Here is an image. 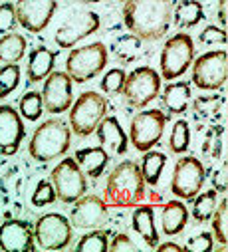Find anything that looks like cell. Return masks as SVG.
Wrapping results in <instances>:
<instances>
[{"label": "cell", "mask_w": 228, "mask_h": 252, "mask_svg": "<svg viewBox=\"0 0 228 252\" xmlns=\"http://www.w3.org/2000/svg\"><path fill=\"white\" fill-rule=\"evenodd\" d=\"M56 199V191H54V185H52V181H48V179H42L38 185H36V189H34V193H32V205L34 207H46V205H52Z\"/></svg>", "instance_id": "e575fe53"}, {"label": "cell", "mask_w": 228, "mask_h": 252, "mask_svg": "<svg viewBox=\"0 0 228 252\" xmlns=\"http://www.w3.org/2000/svg\"><path fill=\"white\" fill-rule=\"evenodd\" d=\"M133 230L137 234H141V238L145 240V244L149 248H155L159 244V232L155 226V211L151 205H137L133 211Z\"/></svg>", "instance_id": "7402d4cb"}, {"label": "cell", "mask_w": 228, "mask_h": 252, "mask_svg": "<svg viewBox=\"0 0 228 252\" xmlns=\"http://www.w3.org/2000/svg\"><path fill=\"white\" fill-rule=\"evenodd\" d=\"M157 250H173V252H181L183 250V246H179V244H175V242H165V244H157L155 246Z\"/></svg>", "instance_id": "ee69618b"}, {"label": "cell", "mask_w": 228, "mask_h": 252, "mask_svg": "<svg viewBox=\"0 0 228 252\" xmlns=\"http://www.w3.org/2000/svg\"><path fill=\"white\" fill-rule=\"evenodd\" d=\"M54 62H56V52L46 48V46H36L30 56H28V64H26V76L28 84H38L46 80L54 72Z\"/></svg>", "instance_id": "ffe728a7"}, {"label": "cell", "mask_w": 228, "mask_h": 252, "mask_svg": "<svg viewBox=\"0 0 228 252\" xmlns=\"http://www.w3.org/2000/svg\"><path fill=\"white\" fill-rule=\"evenodd\" d=\"M123 22L139 40L155 42L169 32L173 20L171 0H125Z\"/></svg>", "instance_id": "6da1fadb"}, {"label": "cell", "mask_w": 228, "mask_h": 252, "mask_svg": "<svg viewBox=\"0 0 228 252\" xmlns=\"http://www.w3.org/2000/svg\"><path fill=\"white\" fill-rule=\"evenodd\" d=\"M199 40L202 42V44H208V46H214V44H226V28H218V26H206L202 32H200V36H199Z\"/></svg>", "instance_id": "f35d334b"}, {"label": "cell", "mask_w": 228, "mask_h": 252, "mask_svg": "<svg viewBox=\"0 0 228 252\" xmlns=\"http://www.w3.org/2000/svg\"><path fill=\"white\" fill-rule=\"evenodd\" d=\"M218 20H220L222 28H226V22H228V0H220V4H218Z\"/></svg>", "instance_id": "7bdbcfd3"}, {"label": "cell", "mask_w": 228, "mask_h": 252, "mask_svg": "<svg viewBox=\"0 0 228 252\" xmlns=\"http://www.w3.org/2000/svg\"><path fill=\"white\" fill-rule=\"evenodd\" d=\"M107 48L101 42L74 48L66 60V74L72 78V82L86 84L103 72L107 66Z\"/></svg>", "instance_id": "277c9868"}, {"label": "cell", "mask_w": 228, "mask_h": 252, "mask_svg": "<svg viewBox=\"0 0 228 252\" xmlns=\"http://www.w3.org/2000/svg\"><path fill=\"white\" fill-rule=\"evenodd\" d=\"M72 78L66 72H52L44 80L42 88V103L48 113H64L74 103L72 94Z\"/></svg>", "instance_id": "4fadbf2b"}, {"label": "cell", "mask_w": 228, "mask_h": 252, "mask_svg": "<svg viewBox=\"0 0 228 252\" xmlns=\"http://www.w3.org/2000/svg\"><path fill=\"white\" fill-rule=\"evenodd\" d=\"M20 66L18 64H4L0 68V99L8 97L20 84Z\"/></svg>", "instance_id": "836d02e7"}, {"label": "cell", "mask_w": 228, "mask_h": 252, "mask_svg": "<svg viewBox=\"0 0 228 252\" xmlns=\"http://www.w3.org/2000/svg\"><path fill=\"white\" fill-rule=\"evenodd\" d=\"M195 58V42L187 32L171 36L161 50V78L173 82L181 78Z\"/></svg>", "instance_id": "8992f818"}, {"label": "cell", "mask_w": 228, "mask_h": 252, "mask_svg": "<svg viewBox=\"0 0 228 252\" xmlns=\"http://www.w3.org/2000/svg\"><path fill=\"white\" fill-rule=\"evenodd\" d=\"M210 219H212L214 238L218 240V244L222 248H226V244H228V201L226 199H222L220 205H216Z\"/></svg>", "instance_id": "4dcf8cb0"}, {"label": "cell", "mask_w": 228, "mask_h": 252, "mask_svg": "<svg viewBox=\"0 0 228 252\" xmlns=\"http://www.w3.org/2000/svg\"><path fill=\"white\" fill-rule=\"evenodd\" d=\"M95 135H97L101 147H109V151L113 155H125L127 153L129 137H127L125 129L121 127L117 117H113V115L103 117L95 129Z\"/></svg>", "instance_id": "d6986e66"}, {"label": "cell", "mask_w": 228, "mask_h": 252, "mask_svg": "<svg viewBox=\"0 0 228 252\" xmlns=\"http://www.w3.org/2000/svg\"><path fill=\"white\" fill-rule=\"evenodd\" d=\"M107 113V99L95 92H84L70 107V127L78 137L91 135Z\"/></svg>", "instance_id": "5b68a950"}, {"label": "cell", "mask_w": 228, "mask_h": 252, "mask_svg": "<svg viewBox=\"0 0 228 252\" xmlns=\"http://www.w3.org/2000/svg\"><path fill=\"white\" fill-rule=\"evenodd\" d=\"M14 8L18 24L28 32L38 34L50 24L58 4L56 0H18Z\"/></svg>", "instance_id": "9a60e30c"}, {"label": "cell", "mask_w": 228, "mask_h": 252, "mask_svg": "<svg viewBox=\"0 0 228 252\" xmlns=\"http://www.w3.org/2000/svg\"><path fill=\"white\" fill-rule=\"evenodd\" d=\"M107 250H113V252H135L137 246H135V242L127 234L119 232V234H115V238L111 240V244H109Z\"/></svg>", "instance_id": "60d3db41"}, {"label": "cell", "mask_w": 228, "mask_h": 252, "mask_svg": "<svg viewBox=\"0 0 228 252\" xmlns=\"http://www.w3.org/2000/svg\"><path fill=\"white\" fill-rule=\"evenodd\" d=\"M193 219L195 222H206L210 220L216 205H218V193L214 189L210 191H204V193H199L195 199H193Z\"/></svg>", "instance_id": "f1b7e54d"}, {"label": "cell", "mask_w": 228, "mask_h": 252, "mask_svg": "<svg viewBox=\"0 0 228 252\" xmlns=\"http://www.w3.org/2000/svg\"><path fill=\"white\" fill-rule=\"evenodd\" d=\"M185 250H191V252H210L212 250V234L210 232H200L199 236H193Z\"/></svg>", "instance_id": "ab89813d"}, {"label": "cell", "mask_w": 228, "mask_h": 252, "mask_svg": "<svg viewBox=\"0 0 228 252\" xmlns=\"http://www.w3.org/2000/svg\"><path fill=\"white\" fill-rule=\"evenodd\" d=\"M111 54L115 56V60L119 62V64L127 66L131 64V62H135L141 54V40L133 34H123L119 36L115 42H113L111 46Z\"/></svg>", "instance_id": "4316f807"}, {"label": "cell", "mask_w": 228, "mask_h": 252, "mask_svg": "<svg viewBox=\"0 0 228 252\" xmlns=\"http://www.w3.org/2000/svg\"><path fill=\"white\" fill-rule=\"evenodd\" d=\"M191 84L181 80V82H171L165 90H163V95H161V101L163 105L169 109L171 115H179V113H185L189 109V101H191Z\"/></svg>", "instance_id": "cb8c5ba5"}, {"label": "cell", "mask_w": 228, "mask_h": 252, "mask_svg": "<svg viewBox=\"0 0 228 252\" xmlns=\"http://www.w3.org/2000/svg\"><path fill=\"white\" fill-rule=\"evenodd\" d=\"M107 248H109V232L95 228L93 232L84 234L76 244V250L80 252H107Z\"/></svg>", "instance_id": "d6a6232c"}, {"label": "cell", "mask_w": 228, "mask_h": 252, "mask_svg": "<svg viewBox=\"0 0 228 252\" xmlns=\"http://www.w3.org/2000/svg\"><path fill=\"white\" fill-rule=\"evenodd\" d=\"M99 24H101L99 14H95L91 10L72 14L58 30H56V44L60 48H74L80 40L97 32Z\"/></svg>", "instance_id": "5bb4252c"}, {"label": "cell", "mask_w": 228, "mask_h": 252, "mask_svg": "<svg viewBox=\"0 0 228 252\" xmlns=\"http://www.w3.org/2000/svg\"><path fill=\"white\" fill-rule=\"evenodd\" d=\"M161 92V76L157 70L149 66L135 68L129 76H125V84L121 88V95L131 107L143 109L149 105Z\"/></svg>", "instance_id": "9c48e42d"}, {"label": "cell", "mask_w": 228, "mask_h": 252, "mask_svg": "<svg viewBox=\"0 0 228 252\" xmlns=\"http://www.w3.org/2000/svg\"><path fill=\"white\" fill-rule=\"evenodd\" d=\"M212 187L216 193H226V163L222 165V169L214 171L212 175Z\"/></svg>", "instance_id": "b9f144b4"}, {"label": "cell", "mask_w": 228, "mask_h": 252, "mask_svg": "<svg viewBox=\"0 0 228 252\" xmlns=\"http://www.w3.org/2000/svg\"><path fill=\"white\" fill-rule=\"evenodd\" d=\"M123 84H125V72H123L121 68H113V70H109V72L103 76V80H101V90H103L105 94H109V95L121 94Z\"/></svg>", "instance_id": "d590c367"}, {"label": "cell", "mask_w": 228, "mask_h": 252, "mask_svg": "<svg viewBox=\"0 0 228 252\" xmlns=\"http://www.w3.org/2000/svg\"><path fill=\"white\" fill-rule=\"evenodd\" d=\"M52 185H54L56 197H58L62 203H66V205L76 203L87 191L86 175H84V171L80 169V165L76 163L74 157H66L54 167Z\"/></svg>", "instance_id": "ba28073f"}, {"label": "cell", "mask_w": 228, "mask_h": 252, "mask_svg": "<svg viewBox=\"0 0 228 252\" xmlns=\"http://www.w3.org/2000/svg\"><path fill=\"white\" fill-rule=\"evenodd\" d=\"M173 18L179 30H187L197 26L204 18V8L199 0H181L177 8L173 10Z\"/></svg>", "instance_id": "d4e9b609"}, {"label": "cell", "mask_w": 228, "mask_h": 252, "mask_svg": "<svg viewBox=\"0 0 228 252\" xmlns=\"http://www.w3.org/2000/svg\"><path fill=\"white\" fill-rule=\"evenodd\" d=\"M26 135L20 113L12 105H0V155H14Z\"/></svg>", "instance_id": "ac0fdd59"}, {"label": "cell", "mask_w": 228, "mask_h": 252, "mask_svg": "<svg viewBox=\"0 0 228 252\" xmlns=\"http://www.w3.org/2000/svg\"><path fill=\"white\" fill-rule=\"evenodd\" d=\"M220 133L222 127H214L206 133V141L202 143V153L208 155L210 159H218L220 151H222V141H220Z\"/></svg>", "instance_id": "8d00e7d4"}, {"label": "cell", "mask_w": 228, "mask_h": 252, "mask_svg": "<svg viewBox=\"0 0 228 252\" xmlns=\"http://www.w3.org/2000/svg\"><path fill=\"white\" fill-rule=\"evenodd\" d=\"M26 38L16 32H8L0 38V62L4 64H18L26 54Z\"/></svg>", "instance_id": "484cf974"}, {"label": "cell", "mask_w": 228, "mask_h": 252, "mask_svg": "<svg viewBox=\"0 0 228 252\" xmlns=\"http://www.w3.org/2000/svg\"><path fill=\"white\" fill-rule=\"evenodd\" d=\"M18 113L20 117L28 119V121H38L44 113V103H42V94L40 92H26L20 97L18 103Z\"/></svg>", "instance_id": "f546056e"}, {"label": "cell", "mask_w": 228, "mask_h": 252, "mask_svg": "<svg viewBox=\"0 0 228 252\" xmlns=\"http://www.w3.org/2000/svg\"><path fill=\"white\" fill-rule=\"evenodd\" d=\"M165 123L167 115L161 109H145L139 111L133 121H131V129H129V141L137 151H149L155 147L165 131Z\"/></svg>", "instance_id": "7c38bea8"}, {"label": "cell", "mask_w": 228, "mask_h": 252, "mask_svg": "<svg viewBox=\"0 0 228 252\" xmlns=\"http://www.w3.org/2000/svg\"><path fill=\"white\" fill-rule=\"evenodd\" d=\"M206 171L204 165L197 157H181L173 169L171 179V191L183 201H193L204 185Z\"/></svg>", "instance_id": "8fae6325"}, {"label": "cell", "mask_w": 228, "mask_h": 252, "mask_svg": "<svg viewBox=\"0 0 228 252\" xmlns=\"http://www.w3.org/2000/svg\"><path fill=\"white\" fill-rule=\"evenodd\" d=\"M189 220V209L181 201H169L161 209V226L167 236H175L185 230Z\"/></svg>", "instance_id": "603a6c76"}, {"label": "cell", "mask_w": 228, "mask_h": 252, "mask_svg": "<svg viewBox=\"0 0 228 252\" xmlns=\"http://www.w3.org/2000/svg\"><path fill=\"white\" fill-rule=\"evenodd\" d=\"M109 220V211L103 199L95 195H84L76 201V207L70 213V222L76 228L93 230L103 226Z\"/></svg>", "instance_id": "2e32d148"}, {"label": "cell", "mask_w": 228, "mask_h": 252, "mask_svg": "<svg viewBox=\"0 0 228 252\" xmlns=\"http://www.w3.org/2000/svg\"><path fill=\"white\" fill-rule=\"evenodd\" d=\"M123 2H125V0H123Z\"/></svg>", "instance_id": "bcb514c9"}, {"label": "cell", "mask_w": 228, "mask_h": 252, "mask_svg": "<svg viewBox=\"0 0 228 252\" xmlns=\"http://www.w3.org/2000/svg\"><path fill=\"white\" fill-rule=\"evenodd\" d=\"M34 240L44 250H64L72 244V222L60 213L42 215L34 224Z\"/></svg>", "instance_id": "30bf717a"}, {"label": "cell", "mask_w": 228, "mask_h": 252, "mask_svg": "<svg viewBox=\"0 0 228 252\" xmlns=\"http://www.w3.org/2000/svg\"><path fill=\"white\" fill-rule=\"evenodd\" d=\"M193 84L199 90L214 92L224 88L228 78V56L226 50H212L199 56L193 62Z\"/></svg>", "instance_id": "52a82bcc"}, {"label": "cell", "mask_w": 228, "mask_h": 252, "mask_svg": "<svg viewBox=\"0 0 228 252\" xmlns=\"http://www.w3.org/2000/svg\"><path fill=\"white\" fill-rule=\"evenodd\" d=\"M191 145V129H189V121L185 119H179L175 121L173 125V131H171V137H169V147L173 153L177 155H183Z\"/></svg>", "instance_id": "1f68e13d"}, {"label": "cell", "mask_w": 228, "mask_h": 252, "mask_svg": "<svg viewBox=\"0 0 228 252\" xmlns=\"http://www.w3.org/2000/svg\"><path fill=\"white\" fill-rule=\"evenodd\" d=\"M145 199V179L135 161H123L113 169L105 181L103 201L107 207L129 209Z\"/></svg>", "instance_id": "7a4b0ae2"}, {"label": "cell", "mask_w": 228, "mask_h": 252, "mask_svg": "<svg viewBox=\"0 0 228 252\" xmlns=\"http://www.w3.org/2000/svg\"><path fill=\"white\" fill-rule=\"evenodd\" d=\"M76 163L80 165V169L84 171V175L91 177V179H99L109 163V153L99 145V147H86L76 151L74 155Z\"/></svg>", "instance_id": "44dd1931"}, {"label": "cell", "mask_w": 228, "mask_h": 252, "mask_svg": "<svg viewBox=\"0 0 228 252\" xmlns=\"http://www.w3.org/2000/svg\"><path fill=\"white\" fill-rule=\"evenodd\" d=\"M165 165H167L165 153L151 151V149L145 151V157L141 159V165H139L141 175H143V179H145V185L155 187V185L159 183V179H161V173H163Z\"/></svg>", "instance_id": "83f0119b"}, {"label": "cell", "mask_w": 228, "mask_h": 252, "mask_svg": "<svg viewBox=\"0 0 228 252\" xmlns=\"http://www.w3.org/2000/svg\"><path fill=\"white\" fill-rule=\"evenodd\" d=\"M16 24H18V20H16V8H14V4L2 2V4H0V34L4 36L8 32H12Z\"/></svg>", "instance_id": "74e56055"}, {"label": "cell", "mask_w": 228, "mask_h": 252, "mask_svg": "<svg viewBox=\"0 0 228 252\" xmlns=\"http://www.w3.org/2000/svg\"><path fill=\"white\" fill-rule=\"evenodd\" d=\"M72 143V129L64 119H46L40 123L28 145V153L32 159L40 163H48L60 159L68 153Z\"/></svg>", "instance_id": "3957f363"}, {"label": "cell", "mask_w": 228, "mask_h": 252, "mask_svg": "<svg viewBox=\"0 0 228 252\" xmlns=\"http://www.w3.org/2000/svg\"><path fill=\"white\" fill-rule=\"evenodd\" d=\"M82 4H95V2H103V0H78Z\"/></svg>", "instance_id": "f6af8a7d"}, {"label": "cell", "mask_w": 228, "mask_h": 252, "mask_svg": "<svg viewBox=\"0 0 228 252\" xmlns=\"http://www.w3.org/2000/svg\"><path fill=\"white\" fill-rule=\"evenodd\" d=\"M36 246L34 224L20 219H10L0 224V248L4 252H32Z\"/></svg>", "instance_id": "e0dca14e"}]
</instances>
